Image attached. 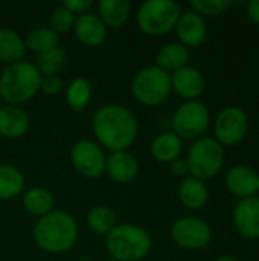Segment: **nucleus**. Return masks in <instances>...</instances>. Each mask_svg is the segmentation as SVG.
I'll return each mask as SVG.
<instances>
[{
    "label": "nucleus",
    "instance_id": "nucleus-1",
    "mask_svg": "<svg viewBox=\"0 0 259 261\" xmlns=\"http://www.w3.org/2000/svg\"><path fill=\"white\" fill-rule=\"evenodd\" d=\"M92 130L96 142L113 151L128 150L137 139L139 124L134 113L121 104H104L92 119Z\"/></svg>",
    "mask_w": 259,
    "mask_h": 261
},
{
    "label": "nucleus",
    "instance_id": "nucleus-2",
    "mask_svg": "<svg viewBox=\"0 0 259 261\" xmlns=\"http://www.w3.org/2000/svg\"><path fill=\"white\" fill-rule=\"evenodd\" d=\"M78 234L79 228L76 220L63 210H53L47 216L38 219L32 231L35 245L50 254L70 251L78 240Z\"/></svg>",
    "mask_w": 259,
    "mask_h": 261
},
{
    "label": "nucleus",
    "instance_id": "nucleus-3",
    "mask_svg": "<svg viewBox=\"0 0 259 261\" xmlns=\"http://www.w3.org/2000/svg\"><path fill=\"white\" fill-rule=\"evenodd\" d=\"M41 80L43 75L31 61L8 64L0 73V98L8 106H20L40 92Z\"/></svg>",
    "mask_w": 259,
    "mask_h": 261
},
{
    "label": "nucleus",
    "instance_id": "nucleus-4",
    "mask_svg": "<svg viewBox=\"0 0 259 261\" xmlns=\"http://www.w3.org/2000/svg\"><path fill=\"white\" fill-rule=\"evenodd\" d=\"M151 236L137 225H116L105 236V249L113 260L140 261L151 251Z\"/></svg>",
    "mask_w": 259,
    "mask_h": 261
},
{
    "label": "nucleus",
    "instance_id": "nucleus-5",
    "mask_svg": "<svg viewBox=\"0 0 259 261\" xmlns=\"http://www.w3.org/2000/svg\"><path fill=\"white\" fill-rule=\"evenodd\" d=\"M182 15V8L174 0H147L136 14L139 29L151 37L172 31Z\"/></svg>",
    "mask_w": 259,
    "mask_h": 261
},
{
    "label": "nucleus",
    "instance_id": "nucleus-6",
    "mask_svg": "<svg viewBox=\"0 0 259 261\" xmlns=\"http://www.w3.org/2000/svg\"><path fill=\"white\" fill-rule=\"evenodd\" d=\"M171 92V75L156 64L140 69L131 81V93L143 106H159L169 98Z\"/></svg>",
    "mask_w": 259,
    "mask_h": 261
},
{
    "label": "nucleus",
    "instance_id": "nucleus-7",
    "mask_svg": "<svg viewBox=\"0 0 259 261\" xmlns=\"http://www.w3.org/2000/svg\"><path fill=\"white\" fill-rule=\"evenodd\" d=\"M188 170L200 180H206L218 174L224 164V148L214 138L197 139L186 158Z\"/></svg>",
    "mask_w": 259,
    "mask_h": 261
},
{
    "label": "nucleus",
    "instance_id": "nucleus-8",
    "mask_svg": "<svg viewBox=\"0 0 259 261\" xmlns=\"http://www.w3.org/2000/svg\"><path fill=\"white\" fill-rule=\"evenodd\" d=\"M209 121V110L202 101H186L172 116V132L180 139H200L208 130Z\"/></svg>",
    "mask_w": 259,
    "mask_h": 261
},
{
    "label": "nucleus",
    "instance_id": "nucleus-9",
    "mask_svg": "<svg viewBox=\"0 0 259 261\" xmlns=\"http://www.w3.org/2000/svg\"><path fill=\"white\" fill-rule=\"evenodd\" d=\"M70 162L81 176L87 179H98L105 173L107 156L96 141L81 139L70 148Z\"/></svg>",
    "mask_w": 259,
    "mask_h": 261
},
{
    "label": "nucleus",
    "instance_id": "nucleus-10",
    "mask_svg": "<svg viewBox=\"0 0 259 261\" xmlns=\"http://www.w3.org/2000/svg\"><path fill=\"white\" fill-rule=\"evenodd\" d=\"M211 226L198 217L186 216L174 222L171 228V237L174 243L183 249L195 251L209 245L211 242Z\"/></svg>",
    "mask_w": 259,
    "mask_h": 261
},
{
    "label": "nucleus",
    "instance_id": "nucleus-11",
    "mask_svg": "<svg viewBox=\"0 0 259 261\" xmlns=\"http://www.w3.org/2000/svg\"><path fill=\"white\" fill-rule=\"evenodd\" d=\"M249 130V118L240 107L223 109L215 119V136L221 145L240 144Z\"/></svg>",
    "mask_w": 259,
    "mask_h": 261
},
{
    "label": "nucleus",
    "instance_id": "nucleus-12",
    "mask_svg": "<svg viewBox=\"0 0 259 261\" xmlns=\"http://www.w3.org/2000/svg\"><path fill=\"white\" fill-rule=\"evenodd\" d=\"M234 225L240 236L249 240L259 239V197L241 199L234 210Z\"/></svg>",
    "mask_w": 259,
    "mask_h": 261
},
{
    "label": "nucleus",
    "instance_id": "nucleus-13",
    "mask_svg": "<svg viewBox=\"0 0 259 261\" xmlns=\"http://www.w3.org/2000/svg\"><path fill=\"white\" fill-rule=\"evenodd\" d=\"M171 84L176 93L186 101H194L198 98L206 87L203 73L194 66H185L176 70L171 76Z\"/></svg>",
    "mask_w": 259,
    "mask_h": 261
},
{
    "label": "nucleus",
    "instance_id": "nucleus-14",
    "mask_svg": "<svg viewBox=\"0 0 259 261\" xmlns=\"http://www.w3.org/2000/svg\"><path fill=\"white\" fill-rule=\"evenodd\" d=\"M73 32L78 41L89 47H96L107 38V26L95 12H84L78 15L73 24Z\"/></svg>",
    "mask_w": 259,
    "mask_h": 261
},
{
    "label": "nucleus",
    "instance_id": "nucleus-15",
    "mask_svg": "<svg viewBox=\"0 0 259 261\" xmlns=\"http://www.w3.org/2000/svg\"><path fill=\"white\" fill-rule=\"evenodd\" d=\"M105 173L116 184H130L139 173V162L128 150L113 151L107 158Z\"/></svg>",
    "mask_w": 259,
    "mask_h": 261
},
{
    "label": "nucleus",
    "instance_id": "nucleus-16",
    "mask_svg": "<svg viewBox=\"0 0 259 261\" xmlns=\"http://www.w3.org/2000/svg\"><path fill=\"white\" fill-rule=\"evenodd\" d=\"M229 191L241 199L252 197L259 191V174L247 165H237L226 176Z\"/></svg>",
    "mask_w": 259,
    "mask_h": 261
},
{
    "label": "nucleus",
    "instance_id": "nucleus-17",
    "mask_svg": "<svg viewBox=\"0 0 259 261\" xmlns=\"http://www.w3.org/2000/svg\"><path fill=\"white\" fill-rule=\"evenodd\" d=\"M177 35L183 46H198L205 41L208 28L202 15L197 12H182L176 24Z\"/></svg>",
    "mask_w": 259,
    "mask_h": 261
},
{
    "label": "nucleus",
    "instance_id": "nucleus-18",
    "mask_svg": "<svg viewBox=\"0 0 259 261\" xmlns=\"http://www.w3.org/2000/svg\"><path fill=\"white\" fill-rule=\"evenodd\" d=\"M29 130V116L18 106L0 107V136L18 139Z\"/></svg>",
    "mask_w": 259,
    "mask_h": 261
},
{
    "label": "nucleus",
    "instance_id": "nucleus-19",
    "mask_svg": "<svg viewBox=\"0 0 259 261\" xmlns=\"http://www.w3.org/2000/svg\"><path fill=\"white\" fill-rule=\"evenodd\" d=\"M177 194H179L180 202L189 210L203 208L209 199L208 187L205 185L203 180H200L194 176H188L180 182Z\"/></svg>",
    "mask_w": 259,
    "mask_h": 261
},
{
    "label": "nucleus",
    "instance_id": "nucleus-20",
    "mask_svg": "<svg viewBox=\"0 0 259 261\" xmlns=\"http://www.w3.org/2000/svg\"><path fill=\"white\" fill-rule=\"evenodd\" d=\"M130 14L131 3L128 0H101L98 3V17L107 26V29L124 26Z\"/></svg>",
    "mask_w": 259,
    "mask_h": 261
},
{
    "label": "nucleus",
    "instance_id": "nucleus-21",
    "mask_svg": "<svg viewBox=\"0 0 259 261\" xmlns=\"http://www.w3.org/2000/svg\"><path fill=\"white\" fill-rule=\"evenodd\" d=\"M182 150L183 142L174 132H163L151 142V154L157 162L162 164H171L172 161L179 159Z\"/></svg>",
    "mask_w": 259,
    "mask_h": 261
},
{
    "label": "nucleus",
    "instance_id": "nucleus-22",
    "mask_svg": "<svg viewBox=\"0 0 259 261\" xmlns=\"http://www.w3.org/2000/svg\"><path fill=\"white\" fill-rule=\"evenodd\" d=\"M26 54L24 38L9 28H0V61L12 64L21 61Z\"/></svg>",
    "mask_w": 259,
    "mask_h": 261
},
{
    "label": "nucleus",
    "instance_id": "nucleus-23",
    "mask_svg": "<svg viewBox=\"0 0 259 261\" xmlns=\"http://www.w3.org/2000/svg\"><path fill=\"white\" fill-rule=\"evenodd\" d=\"M189 50L182 43H168L165 44L156 55V66L163 69L165 72H176L185 66H188Z\"/></svg>",
    "mask_w": 259,
    "mask_h": 261
},
{
    "label": "nucleus",
    "instance_id": "nucleus-24",
    "mask_svg": "<svg viewBox=\"0 0 259 261\" xmlns=\"http://www.w3.org/2000/svg\"><path fill=\"white\" fill-rule=\"evenodd\" d=\"M23 206L29 214L41 219L55 210V197L49 190L34 187L23 194Z\"/></svg>",
    "mask_w": 259,
    "mask_h": 261
},
{
    "label": "nucleus",
    "instance_id": "nucleus-25",
    "mask_svg": "<svg viewBox=\"0 0 259 261\" xmlns=\"http://www.w3.org/2000/svg\"><path fill=\"white\" fill-rule=\"evenodd\" d=\"M24 176L23 173L8 164H0V200H9L23 193Z\"/></svg>",
    "mask_w": 259,
    "mask_h": 261
},
{
    "label": "nucleus",
    "instance_id": "nucleus-26",
    "mask_svg": "<svg viewBox=\"0 0 259 261\" xmlns=\"http://www.w3.org/2000/svg\"><path fill=\"white\" fill-rule=\"evenodd\" d=\"M58 43H60L58 34L55 31H52L49 26L37 28V29L31 31L24 38L26 49L37 55H41V54L60 46Z\"/></svg>",
    "mask_w": 259,
    "mask_h": 261
},
{
    "label": "nucleus",
    "instance_id": "nucleus-27",
    "mask_svg": "<svg viewBox=\"0 0 259 261\" xmlns=\"http://www.w3.org/2000/svg\"><path fill=\"white\" fill-rule=\"evenodd\" d=\"M87 225L98 236H107L118 223L116 214L107 205L92 206L87 213Z\"/></svg>",
    "mask_w": 259,
    "mask_h": 261
},
{
    "label": "nucleus",
    "instance_id": "nucleus-28",
    "mask_svg": "<svg viewBox=\"0 0 259 261\" xmlns=\"http://www.w3.org/2000/svg\"><path fill=\"white\" fill-rule=\"evenodd\" d=\"M92 99V84L89 80L78 76L75 78L66 90V101L72 110H82Z\"/></svg>",
    "mask_w": 259,
    "mask_h": 261
},
{
    "label": "nucleus",
    "instance_id": "nucleus-29",
    "mask_svg": "<svg viewBox=\"0 0 259 261\" xmlns=\"http://www.w3.org/2000/svg\"><path fill=\"white\" fill-rule=\"evenodd\" d=\"M66 64V52L63 47L56 46L41 55H38V63L35 64L43 76L58 75Z\"/></svg>",
    "mask_w": 259,
    "mask_h": 261
},
{
    "label": "nucleus",
    "instance_id": "nucleus-30",
    "mask_svg": "<svg viewBox=\"0 0 259 261\" xmlns=\"http://www.w3.org/2000/svg\"><path fill=\"white\" fill-rule=\"evenodd\" d=\"M75 20H76V15L72 11H69L64 5H60L50 14V18H49L50 26L49 28L52 31H55L56 34L58 32H67V31L73 29Z\"/></svg>",
    "mask_w": 259,
    "mask_h": 261
},
{
    "label": "nucleus",
    "instance_id": "nucleus-31",
    "mask_svg": "<svg viewBox=\"0 0 259 261\" xmlns=\"http://www.w3.org/2000/svg\"><path fill=\"white\" fill-rule=\"evenodd\" d=\"M192 8L198 15H217L223 12L231 2L229 0H192Z\"/></svg>",
    "mask_w": 259,
    "mask_h": 261
},
{
    "label": "nucleus",
    "instance_id": "nucleus-32",
    "mask_svg": "<svg viewBox=\"0 0 259 261\" xmlns=\"http://www.w3.org/2000/svg\"><path fill=\"white\" fill-rule=\"evenodd\" d=\"M63 86L64 83L58 75H50V76H43L40 90L46 95H58L63 90Z\"/></svg>",
    "mask_w": 259,
    "mask_h": 261
},
{
    "label": "nucleus",
    "instance_id": "nucleus-33",
    "mask_svg": "<svg viewBox=\"0 0 259 261\" xmlns=\"http://www.w3.org/2000/svg\"><path fill=\"white\" fill-rule=\"evenodd\" d=\"M69 11H72L75 15H81L84 12H89V9L93 6V0H67L63 3Z\"/></svg>",
    "mask_w": 259,
    "mask_h": 261
},
{
    "label": "nucleus",
    "instance_id": "nucleus-34",
    "mask_svg": "<svg viewBox=\"0 0 259 261\" xmlns=\"http://www.w3.org/2000/svg\"><path fill=\"white\" fill-rule=\"evenodd\" d=\"M169 170L174 176H185L189 170H188V164L186 159H176L169 164Z\"/></svg>",
    "mask_w": 259,
    "mask_h": 261
},
{
    "label": "nucleus",
    "instance_id": "nucleus-35",
    "mask_svg": "<svg viewBox=\"0 0 259 261\" xmlns=\"http://www.w3.org/2000/svg\"><path fill=\"white\" fill-rule=\"evenodd\" d=\"M246 11L249 18H252L255 23L259 24V0H249L246 3Z\"/></svg>",
    "mask_w": 259,
    "mask_h": 261
},
{
    "label": "nucleus",
    "instance_id": "nucleus-36",
    "mask_svg": "<svg viewBox=\"0 0 259 261\" xmlns=\"http://www.w3.org/2000/svg\"><path fill=\"white\" fill-rule=\"evenodd\" d=\"M217 261H240L237 260L235 257H231V255H226V257H220Z\"/></svg>",
    "mask_w": 259,
    "mask_h": 261
},
{
    "label": "nucleus",
    "instance_id": "nucleus-37",
    "mask_svg": "<svg viewBox=\"0 0 259 261\" xmlns=\"http://www.w3.org/2000/svg\"><path fill=\"white\" fill-rule=\"evenodd\" d=\"M78 261H92V260H87V258H81V260H78Z\"/></svg>",
    "mask_w": 259,
    "mask_h": 261
},
{
    "label": "nucleus",
    "instance_id": "nucleus-38",
    "mask_svg": "<svg viewBox=\"0 0 259 261\" xmlns=\"http://www.w3.org/2000/svg\"><path fill=\"white\" fill-rule=\"evenodd\" d=\"M107 261H118V260H113V258H108V260Z\"/></svg>",
    "mask_w": 259,
    "mask_h": 261
}]
</instances>
